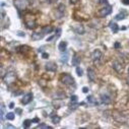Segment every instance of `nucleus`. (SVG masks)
Listing matches in <instances>:
<instances>
[{"instance_id":"1","label":"nucleus","mask_w":129,"mask_h":129,"mask_svg":"<svg viewBox=\"0 0 129 129\" xmlns=\"http://www.w3.org/2000/svg\"><path fill=\"white\" fill-rule=\"evenodd\" d=\"M14 6L16 7V9L18 11H22V10H24L28 6H29V0H14Z\"/></svg>"},{"instance_id":"2","label":"nucleus","mask_w":129,"mask_h":129,"mask_svg":"<svg viewBox=\"0 0 129 129\" xmlns=\"http://www.w3.org/2000/svg\"><path fill=\"white\" fill-rule=\"evenodd\" d=\"M111 12H112V6L109 5V4H106L102 9H100V11L98 13V16L99 17H106Z\"/></svg>"},{"instance_id":"3","label":"nucleus","mask_w":129,"mask_h":129,"mask_svg":"<svg viewBox=\"0 0 129 129\" xmlns=\"http://www.w3.org/2000/svg\"><path fill=\"white\" fill-rule=\"evenodd\" d=\"M15 78H16L15 73H14L13 71H9V72L5 73V75H4V77H3V80L6 84H10V83L14 82Z\"/></svg>"},{"instance_id":"4","label":"nucleus","mask_w":129,"mask_h":129,"mask_svg":"<svg viewBox=\"0 0 129 129\" xmlns=\"http://www.w3.org/2000/svg\"><path fill=\"white\" fill-rule=\"evenodd\" d=\"M26 26L28 29H35L37 27V22H36V19H35L33 16H27L26 18Z\"/></svg>"},{"instance_id":"5","label":"nucleus","mask_w":129,"mask_h":129,"mask_svg":"<svg viewBox=\"0 0 129 129\" xmlns=\"http://www.w3.org/2000/svg\"><path fill=\"white\" fill-rule=\"evenodd\" d=\"M61 81L64 83V84H67V86H70V84H73L74 83V78L69 75V74H65L61 77Z\"/></svg>"},{"instance_id":"6","label":"nucleus","mask_w":129,"mask_h":129,"mask_svg":"<svg viewBox=\"0 0 129 129\" xmlns=\"http://www.w3.org/2000/svg\"><path fill=\"white\" fill-rule=\"evenodd\" d=\"M72 29H73L74 32L77 33V34H79V35H83V34H84V28H83L82 24H80V23H75V24H73V26H72Z\"/></svg>"},{"instance_id":"7","label":"nucleus","mask_w":129,"mask_h":129,"mask_svg":"<svg viewBox=\"0 0 129 129\" xmlns=\"http://www.w3.org/2000/svg\"><path fill=\"white\" fill-rule=\"evenodd\" d=\"M32 100H33V93H27V95L23 96L22 100V103L23 104V105H28L29 103L32 102Z\"/></svg>"},{"instance_id":"8","label":"nucleus","mask_w":129,"mask_h":129,"mask_svg":"<svg viewBox=\"0 0 129 129\" xmlns=\"http://www.w3.org/2000/svg\"><path fill=\"white\" fill-rule=\"evenodd\" d=\"M87 77H88V79H90L91 81H96L97 74H96V72H95L93 69H92V68L87 69Z\"/></svg>"},{"instance_id":"9","label":"nucleus","mask_w":129,"mask_h":129,"mask_svg":"<svg viewBox=\"0 0 129 129\" xmlns=\"http://www.w3.org/2000/svg\"><path fill=\"white\" fill-rule=\"evenodd\" d=\"M101 101L104 104H110L111 103V97H110V95L105 93H101Z\"/></svg>"},{"instance_id":"10","label":"nucleus","mask_w":129,"mask_h":129,"mask_svg":"<svg viewBox=\"0 0 129 129\" xmlns=\"http://www.w3.org/2000/svg\"><path fill=\"white\" fill-rule=\"evenodd\" d=\"M114 119L117 121V122H119V123H124V122H126V117L124 116V115H122V114H115L114 115Z\"/></svg>"},{"instance_id":"11","label":"nucleus","mask_w":129,"mask_h":129,"mask_svg":"<svg viewBox=\"0 0 129 129\" xmlns=\"http://www.w3.org/2000/svg\"><path fill=\"white\" fill-rule=\"evenodd\" d=\"M102 57V52L100 50H96L93 51V54H92V59L93 61H97V60H100Z\"/></svg>"},{"instance_id":"12","label":"nucleus","mask_w":129,"mask_h":129,"mask_svg":"<svg viewBox=\"0 0 129 129\" xmlns=\"http://www.w3.org/2000/svg\"><path fill=\"white\" fill-rule=\"evenodd\" d=\"M46 69L48 71H56L57 70V65L54 62H48L46 64Z\"/></svg>"},{"instance_id":"13","label":"nucleus","mask_w":129,"mask_h":129,"mask_svg":"<svg viewBox=\"0 0 129 129\" xmlns=\"http://www.w3.org/2000/svg\"><path fill=\"white\" fill-rule=\"evenodd\" d=\"M44 36H45V34H44L43 32H41V33H34L32 35V40H34V41H39V40H42L44 38Z\"/></svg>"},{"instance_id":"14","label":"nucleus","mask_w":129,"mask_h":129,"mask_svg":"<svg viewBox=\"0 0 129 129\" xmlns=\"http://www.w3.org/2000/svg\"><path fill=\"white\" fill-rule=\"evenodd\" d=\"M113 68L115 69V70L118 72V73H120V72H122V70H123V67H122V64L121 63H119V62H117V61H115V62H113Z\"/></svg>"},{"instance_id":"15","label":"nucleus","mask_w":129,"mask_h":129,"mask_svg":"<svg viewBox=\"0 0 129 129\" xmlns=\"http://www.w3.org/2000/svg\"><path fill=\"white\" fill-rule=\"evenodd\" d=\"M67 49V42L65 41H62L59 43V45H58V50L60 51V52H64Z\"/></svg>"},{"instance_id":"16","label":"nucleus","mask_w":129,"mask_h":129,"mask_svg":"<svg viewBox=\"0 0 129 129\" xmlns=\"http://www.w3.org/2000/svg\"><path fill=\"white\" fill-rule=\"evenodd\" d=\"M80 61H81V59H80V57H79V56L74 55L72 57V65L73 66H78L79 64H80Z\"/></svg>"},{"instance_id":"17","label":"nucleus","mask_w":129,"mask_h":129,"mask_svg":"<svg viewBox=\"0 0 129 129\" xmlns=\"http://www.w3.org/2000/svg\"><path fill=\"white\" fill-rule=\"evenodd\" d=\"M109 27H110V29H112V32H113V33H115V34L119 31V27H118V24H117V23H115V22H110V26H109Z\"/></svg>"},{"instance_id":"18","label":"nucleus","mask_w":129,"mask_h":129,"mask_svg":"<svg viewBox=\"0 0 129 129\" xmlns=\"http://www.w3.org/2000/svg\"><path fill=\"white\" fill-rule=\"evenodd\" d=\"M68 53L67 52H65L64 54H61V56H60V61L62 62V63H64V64H66L67 63V61H68Z\"/></svg>"},{"instance_id":"19","label":"nucleus","mask_w":129,"mask_h":129,"mask_svg":"<svg viewBox=\"0 0 129 129\" xmlns=\"http://www.w3.org/2000/svg\"><path fill=\"white\" fill-rule=\"evenodd\" d=\"M42 32L45 34V35H46V34H50V33L53 32V28L50 27V26H46V27H44V28L42 29Z\"/></svg>"},{"instance_id":"20","label":"nucleus","mask_w":129,"mask_h":129,"mask_svg":"<svg viewBox=\"0 0 129 129\" xmlns=\"http://www.w3.org/2000/svg\"><path fill=\"white\" fill-rule=\"evenodd\" d=\"M125 17H126V12L125 11H122L121 13L117 14V15L115 16V19H116V21H121V19H124Z\"/></svg>"},{"instance_id":"21","label":"nucleus","mask_w":129,"mask_h":129,"mask_svg":"<svg viewBox=\"0 0 129 129\" xmlns=\"http://www.w3.org/2000/svg\"><path fill=\"white\" fill-rule=\"evenodd\" d=\"M86 101H87V103L93 104V105H96V104H97V100H96V99L93 98V96H88V97L86 98Z\"/></svg>"},{"instance_id":"22","label":"nucleus","mask_w":129,"mask_h":129,"mask_svg":"<svg viewBox=\"0 0 129 129\" xmlns=\"http://www.w3.org/2000/svg\"><path fill=\"white\" fill-rule=\"evenodd\" d=\"M4 110H5V106H4L3 103H1V110H0V114H1V115H0V118H1V121L3 120L4 115H5V114H4Z\"/></svg>"},{"instance_id":"23","label":"nucleus","mask_w":129,"mask_h":129,"mask_svg":"<svg viewBox=\"0 0 129 129\" xmlns=\"http://www.w3.org/2000/svg\"><path fill=\"white\" fill-rule=\"evenodd\" d=\"M52 117V121L54 124H58V123H60V120H61V118L59 117V116H51Z\"/></svg>"},{"instance_id":"24","label":"nucleus","mask_w":129,"mask_h":129,"mask_svg":"<svg viewBox=\"0 0 129 129\" xmlns=\"http://www.w3.org/2000/svg\"><path fill=\"white\" fill-rule=\"evenodd\" d=\"M32 123H33V121H32V120H24V121H23V125H22V126H23L24 128H29V126L32 125Z\"/></svg>"},{"instance_id":"25","label":"nucleus","mask_w":129,"mask_h":129,"mask_svg":"<svg viewBox=\"0 0 129 129\" xmlns=\"http://www.w3.org/2000/svg\"><path fill=\"white\" fill-rule=\"evenodd\" d=\"M37 129H40V128H44V129H50L51 127L47 125V124H44V123H41V124H39V125L36 127Z\"/></svg>"},{"instance_id":"26","label":"nucleus","mask_w":129,"mask_h":129,"mask_svg":"<svg viewBox=\"0 0 129 129\" xmlns=\"http://www.w3.org/2000/svg\"><path fill=\"white\" fill-rule=\"evenodd\" d=\"M6 119H7V120L12 121L13 119H14V114L13 113H7L6 114Z\"/></svg>"},{"instance_id":"27","label":"nucleus","mask_w":129,"mask_h":129,"mask_svg":"<svg viewBox=\"0 0 129 129\" xmlns=\"http://www.w3.org/2000/svg\"><path fill=\"white\" fill-rule=\"evenodd\" d=\"M58 11H60L62 14L64 13V11H65V6H64V4H60L58 7Z\"/></svg>"},{"instance_id":"28","label":"nucleus","mask_w":129,"mask_h":129,"mask_svg":"<svg viewBox=\"0 0 129 129\" xmlns=\"http://www.w3.org/2000/svg\"><path fill=\"white\" fill-rule=\"evenodd\" d=\"M76 73H77V75H78V76H81V75H82V73H83L82 69H81L80 67H76Z\"/></svg>"},{"instance_id":"29","label":"nucleus","mask_w":129,"mask_h":129,"mask_svg":"<svg viewBox=\"0 0 129 129\" xmlns=\"http://www.w3.org/2000/svg\"><path fill=\"white\" fill-rule=\"evenodd\" d=\"M70 101H71V103H76V102H77V96H75V95L71 96Z\"/></svg>"},{"instance_id":"30","label":"nucleus","mask_w":129,"mask_h":129,"mask_svg":"<svg viewBox=\"0 0 129 129\" xmlns=\"http://www.w3.org/2000/svg\"><path fill=\"white\" fill-rule=\"evenodd\" d=\"M77 107H78V104H73L70 107V110H75V109H77Z\"/></svg>"},{"instance_id":"31","label":"nucleus","mask_w":129,"mask_h":129,"mask_svg":"<svg viewBox=\"0 0 129 129\" xmlns=\"http://www.w3.org/2000/svg\"><path fill=\"white\" fill-rule=\"evenodd\" d=\"M42 58L48 59V58H49V54H48V53H43V54H42Z\"/></svg>"},{"instance_id":"32","label":"nucleus","mask_w":129,"mask_h":129,"mask_svg":"<svg viewBox=\"0 0 129 129\" xmlns=\"http://www.w3.org/2000/svg\"><path fill=\"white\" fill-rule=\"evenodd\" d=\"M82 92H83L84 93H88V87H86V86H83V87H82Z\"/></svg>"},{"instance_id":"33","label":"nucleus","mask_w":129,"mask_h":129,"mask_svg":"<svg viewBox=\"0 0 129 129\" xmlns=\"http://www.w3.org/2000/svg\"><path fill=\"white\" fill-rule=\"evenodd\" d=\"M32 121H33V123H39V122H40V119L36 117V118H34Z\"/></svg>"},{"instance_id":"34","label":"nucleus","mask_w":129,"mask_h":129,"mask_svg":"<svg viewBox=\"0 0 129 129\" xmlns=\"http://www.w3.org/2000/svg\"><path fill=\"white\" fill-rule=\"evenodd\" d=\"M122 3L124 4V5H129V0H123Z\"/></svg>"},{"instance_id":"35","label":"nucleus","mask_w":129,"mask_h":129,"mask_svg":"<svg viewBox=\"0 0 129 129\" xmlns=\"http://www.w3.org/2000/svg\"><path fill=\"white\" fill-rule=\"evenodd\" d=\"M114 46H115L116 49H118V48H120V47H121V44L117 42V43H115V45H114Z\"/></svg>"},{"instance_id":"36","label":"nucleus","mask_w":129,"mask_h":129,"mask_svg":"<svg viewBox=\"0 0 129 129\" xmlns=\"http://www.w3.org/2000/svg\"><path fill=\"white\" fill-rule=\"evenodd\" d=\"M17 35H18L19 37H24V36H26V35H24V33H22V32H18Z\"/></svg>"},{"instance_id":"37","label":"nucleus","mask_w":129,"mask_h":129,"mask_svg":"<svg viewBox=\"0 0 129 129\" xmlns=\"http://www.w3.org/2000/svg\"><path fill=\"white\" fill-rule=\"evenodd\" d=\"M99 1H100V3H103V4H107L108 0H99Z\"/></svg>"},{"instance_id":"38","label":"nucleus","mask_w":129,"mask_h":129,"mask_svg":"<svg viewBox=\"0 0 129 129\" xmlns=\"http://www.w3.org/2000/svg\"><path fill=\"white\" fill-rule=\"evenodd\" d=\"M5 128H11V129H15V127H14V126H12V125H9V124H8V125H6V126H5Z\"/></svg>"},{"instance_id":"39","label":"nucleus","mask_w":129,"mask_h":129,"mask_svg":"<svg viewBox=\"0 0 129 129\" xmlns=\"http://www.w3.org/2000/svg\"><path fill=\"white\" fill-rule=\"evenodd\" d=\"M9 108H10V109H13V108H14V103H10V104H9Z\"/></svg>"},{"instance_id":"40","label":"nucleus","mask_w":129,"mask_h":129,"mask_svg":"<svg viewBox=\"0 0 129 129\" xmlns=\"http://www.w3.org/2000/svg\"><path fill=\"white\" fill-rule=\"evenodd\" d=\"M15 112L18 114V115H19V114H22V110H21V109H16V110H15Z\"/></svg>"},{"instance_id":"41","label":"nucleus","mask_w":129,"mask_h":129,"mask_svg":"<svg viewBox=\"0 0 129 129\" xmlns=\"http://www.w3.org/2000/svg\"><path fill=\"white\" fill-rule=\"evenodd\" d=\"M78 0H70V3H76Z\"/></svg>"},{"instance_id":"42","label":"nucleus","mask_w":129,"mask_h":129,"mask_svg":"<svg viewBox=\"0 0 129 129\" xmlns=\"http://www.w3.org/2000/svg\"><path fill=\"white\" fill-rule=\"evenodd\" d=\"M21 93H22V92H18V93H14L13 95H15V96H18V95H21Z\"/></svg>"},{"instance_id":"43","label":"nucleus","mask_w":129,"mask_h":129,"mask_svg":"<svg viewBox=\"0 0 129 129\" xmlns=\"http://www.w3.org/2000/svg\"><path fill=\"white\" fill-rule=\"evenodd\" d=\"M128 84H129V77H128Z\"/></svg>"}]
</instances>
